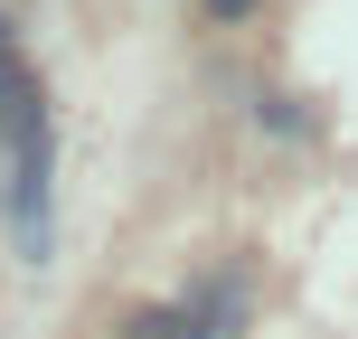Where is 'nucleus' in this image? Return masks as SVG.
<instances>
[{
    "label": "nucleus",
    "mask_w": 358,
    "mask_h": 339,
    "mask_svg": "<svg viewBox=\"0 0 358 339\" xmlns=\"http://www.w3.org/2000/svg\"><path fill=\"white\" fill-rule=\"evenodd\" d=\"M48 170H57V132H48V104L38 113H19V132H10V236H19V254L29 264H48V236H57V217H48Z\"/></svg>",
    "instance_id": "nucleus-1"
},
{
    "label": "nucleus",
    "mask_w": 358,
    "mask_h": 339,
    "mask_svg": "<svg viewBox=\"0 0 358 339\" xmlns=\"http://www.w3.org/2000/svg\"><path fill=\"white\" fill-rule=\"evenodd\" d=\"M19 113H38V94H29V75L0 57V132H19Z\"/></svg>",
    "instance_id": "nucleus-2"
},
{
    "label": "nucleus",
    "mask_w": 358,
    "mask_h": 339,
    "mask_svg": "<svg viewBox=\"0 0 358 339\" xmlns=\"http://www.w3.org/2000/svg\"><path fill=\"white\" fill-rule=\"evenodd\" d=\"M123 339H189V321H179V311H132Z\"/></svg>",
    "instance_id": "nucleus-3"
},
{
    "label": "nucleus",
    "mask_w": 358,
    "mask_h": 339,
    "mask_svg": "<svg viewBox=\"0 0 358 339\" xmlns=\"http://www.w3.org/2000/svg\"><path fill=\"white\" fill-rule=\"evenodd\" d=\"M208 10H217V19H245V10H255V0H208Z\"/></svg>",
    "instance_id": "nucleus-4"
},
{
    "label": "nucleus",
    "mask_w": 358,
    "mask_h": 339,
    "mask_svg": "<svg viewBox=\"0 0 358 339\" xmlns=\"http://www.w3.org/2000/svg\"><path fill=\"white\" fill-rule=\"evenodd\" d=\"M0 57H10V19H0Z\"/></svg>",
    "instance_id": "nucleus-5"
},
{
    "label": "nucleus",
    "mask_w": 358,
    "mask_h": 339,
    "mask_svg": "<svg viewBox=\"0 0 358 339\" xmlns=\"http://www.w3.org/2000/svg\"><path fill=\"white\" fill-rule=\"evenodd\" d=\"M0 189H10V161H0Z\"/></svg>",
    "instance_id": "nucleus-6"
}]
</instances>
